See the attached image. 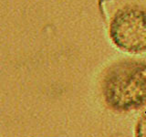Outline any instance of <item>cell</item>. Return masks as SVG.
I'll list each match as a JSON object with an SVG mask.
<instances>
[{
    "mask_svg": "<svg viewBox=\"0 0 146 137\" xmlns=\"http://www.w3.org/2000/svg\"><path fill=\"white\" fill-rule=\"evenodd\" d=\"M102 96L112 111L125 112L146 106V62L127 61L112 66L102 81Z\"/></svg>",
    "mask_w": 146,
    "mask_h": 137,
    "instance_id": "6da1fadb",
    "label": "cell"
},
{
    "mask_svg": "<svg viewBox=\"0 0 146 137\" xmlns=\"http://www.w3.org/2000/svg\"><path fill=\"white\" fill-rule=\"evenodd\" d=\"M110 39L123 52H146V9L124 7L114 14L109 27Z\"/></svg>",
    "mask_w": 146,
    "mask_h": 137,
    "instance_id": "7a4b0ae2",
    "label": "cell"
},
{
    "mask_svg": "<svg viewBox=\"0 0 146 137\" xmlns=\"http://www.w3.org/2000/svg\"><path fill=\"white\" fill-rule=\"evenodd\" d=\"M134 137H146V110L136 122Z\"/></svg>",
    "mask_w": 146,
    "mask_h": 137,
    "instance_id": "3957f363",
    "label": "cell"
}]
</instances>
